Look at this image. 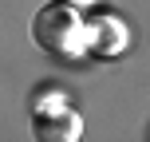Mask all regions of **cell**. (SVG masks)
<instances>
[{
	"label": "cell",
	"mask_w": 150,
	"mask_h": 142,
	"mask_svg": "<svg viewBox=\"0 0 150 142\" xmlns=\"http://www.w3.org/2000/svg\"><path fill=\"white\" fill-rule=\"evenodd\" d=\"M32 40L47 55H79L87 47V20L67 0H52L32 20Z\"/></svg>",
	"instance_id": "obj_1"
},
{
	"label": "cell",
	"mask_w": 150,
	"mask_h": 142,
	"mask_svg": "<svg viewBox=\"0 0 150 142\" xmlns=\"http://www.w3.org/2000/svg\"><path fill=\"white\" fill-rule=\"evenodd\" d=\"M32 130H36V142H79L83 119L71 107H47V111L36 114Z\"/></svg>",
	"instance_id": "obj_2"
},
{
	"label": "cell",
	"mask_w": 150,
	"mask_h": 142,
	"mask_svg": "<svg viewBox=\"0 0 150 142\" xmlns=\"http://www.w3.org/2000/svg\"><path fill=\"white\" fill-rule=\"evenodd\" d=\"M87 47L95 55H119L127 47V28H122L119 16H99L87 28Z\"/></svg>",
	"instance_id": "obj_3"
}]
</instances>
